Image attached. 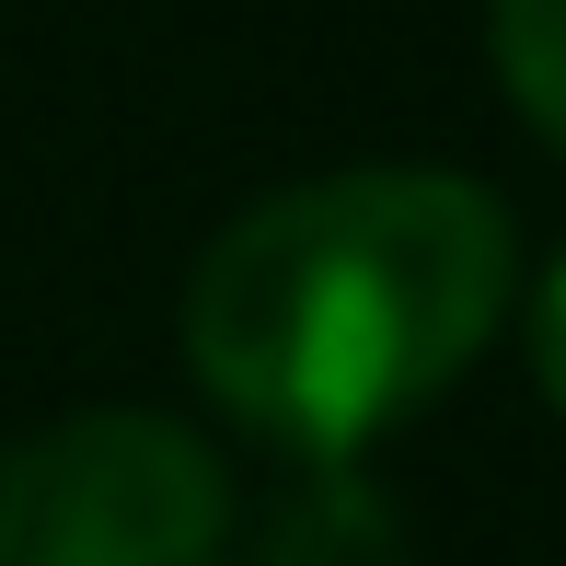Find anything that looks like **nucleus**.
Listing matches in <instances>:
<instances>
[{
	"label": "nucleus",
	"instance_id": "1",
	"mask_svg": "<svg viewBox=\"0 0 566 566\" xmlns=\"http://www.w3.org/2000/svg\"><path fill=\"white\" fill-rule=\"evenodd\" d=\"M509 209L462 174H324L254 197L186 277V370L301 462L381 440L497 336Z\"/></svg>",
	"mask_w": 566,
	"mask_h": 566
},
{
	"label": "nucleus",
	"instance_id": "2",
	"mask_svg": "<svg viewBox=\"0 0 566 566\" xmlns=\"http://www.w3.org/2000/svg\"><path fill=\"white\" fill-rule=\"evenodd\" d=\"M231 474L174 417H59L0 451V566H220Z\"/></svg>",
	"mask_w": 566,
	"mask_h": 566
},
{
	"label": "nucleus",
	"instance_id": "3",
	"mask_svg": "<svg viewBox=\"0 0 566 566\" xmlns=\"http://www.w3.org/2000/svg\"><path fill=\"white\" fill-rule=\"evenodd\" d=\"M254 566H417V544H405V509L381 497L370 474H347V451H324L313 474L266 509Z\"/></svg>",
	"mask_w": 566,
	"mask_h": 566
},
{
	"label": "nucleus",
	"instance_id": "4",
	"mask_svg": "<svg viewBox=\"0 0 566 566\" xmlns=\"http://www.w3.org/2000/svg\"><path fill=\"white\" fill-rule=\"evenodd\" d=\"M485 35H497V70L521 93V116L566 150V0H485Z\"/></svg>",
	"mask_w": 566,
	"mask_h": 566
},
{
	"label": "nucleus",
	"instance_id": "5",
	"mask_svg": "<svg viewBox=\"0 0 566 566\" xmlns=\"http://www.w3.org/2000/svg\"><path fill=\"white\" fill-rule=\"evenodd\" d=\"M532 370H544V394L566 405V254H555L544 301H532Z\"/></svg>",
	"mask_w": 566,
	"mask_h": 566
}]
</instances>
